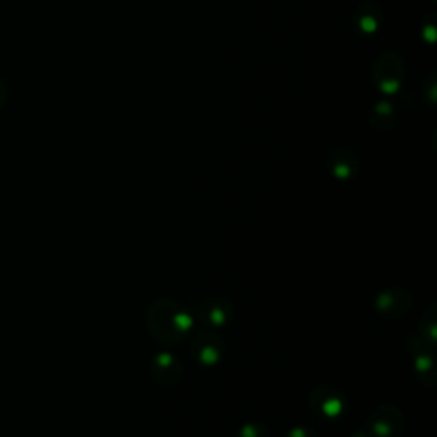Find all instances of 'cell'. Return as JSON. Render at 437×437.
Listing matches in <instances>:
<instances>
[{
  "instance_id": "5",
  "label": "cell",
  "mask_w": 437,
  "mask_h": 437,
  "mask_svg": "<svg viewBox=\"0 0 437 437\" xmlns=\"http://www.w3.org/2000/svg\"><path fill=\"white\" fill-rule=\"evenodd\" d=\"M309 405L323 419L338 420L345 417L349 410V401L345 394L330 386H318L309 393Z\"/></svg>"
},
{
  "instance_id": "6",
  "label": "cell",
  "mask_w": 437,
  "mask_h": 437,
  "mask_svg": "<svg viewBox=\"0 0 437 437\" xmlns=\"http://www.w3.org/2000/svg\"><path fill=\"white\" fill-rule=\"evenodd\" d=\"M226 343L219 333L212 330H202L192 338V355L200 366L214 367L222 360Z\"/></svg>"
},
{
  "instance_id": "2",
  "label": "cell",
  "mask_w": 437,
  "mask_h": 437,
  "mask_svg": "<svg viewBox=\"0 0 437 437\" xmlns=\"http://www.w3.org/2000/svg\"><path fill=\"white\" fill-rule=\"evenodd\" d=\"M406 431V419L403 411L392 403L377 405L367 419L369 437H403Z\"/></svg>"
},
{
  "instance_id": "4",
  "label": "cell",
  "mask_w": 437,
  "mask_h": 437,
  "mask_svg": "<svg viewBox=\"0 0 437 437\" xmlns=\"http://www.w3.org/2000/svg\"><path fill=\"white\" fill-rule=\"evenodd\" d=\"M406 350L414 355V374L420 381V384L427 388L436 386V366H434V349L428 347L417 333L406 335Z\"/></svg>"
},
{
  "instance_id": "7",
  "label": "cell",
  "mask_w": 437,
  "mask_h": 437,
  "mask_svg": "<svg viewBox=\"0 0 437 437\" xmlns=\"http://www.w3.org/2000/svg\"><path fill=\"white\" fill-rule=\"evenodd\" d=\"M411 308V294L403 287H389L381 291L374 299V311L386 320H398Z\"/></svg>"
},
{
  "instance_id": "9",
  "label": "cell",
  "mask_w": 437,
  "mask_h": 437,
  "mask_svg": "<svg viewBox=\"0 0 437 437\" xmlns=\"http://www.w3.org/2000/svg\"><path fill=\"white\" fill-rule=\"evenodd\" d=\"M185 367L181 360L171 352H159L151 360V374L156 383L163 386H175L183 377Z\"/></svg>"
},
{
  "instance_id": "15",
  "label": "cell",
  "mask_w": 437,
  "mask_h": 437,
  "mask_svg": "<svg viewBox=\"0 0 437 437\" xmlns=\"http://www.w3.org/2000/svg\"><path fill=\"white\" fill-rule=\"evenodd\" d=\"M6 96H7V89L2 82H0V106H2L4 101H6Z\"/></svg>"
},
{
  "instance_id": "10",
  "label": "cell",
  "mask_w": 437,
  "mask_h": 437,
  "mask_svg": "<svg viewBox=\"0 0 437 437\" xmlns=\"http://www.w3.org/2000/svg\"><path fill=\"white\" fill-rule=\"evenodd\" d=\"M328 169L337 180H352L359 173V159L349 149H335L328 156Z\"/></svg>"
},
{
  "instance_id": "16",
  "label": "cell",
  "mask_w": 437,
  "mask_h": 437,
  "mask_svg": "<svg viewBox=\"0 0 437 437\" xmlns=\"http://www.w3.org/2000/svg\"><path fill=\"white\" fill-rule=\"evenodd\" d=\"M350 437H369V434H367V432L359 431V432H354V434H352Z\"/></svg>"
},
{
  "instance_id": "12",
  "label": "cell",
  "mask_w": 437,
  "mask_h": 437,
  "mask_svg": "<svg viewBox=\"0 0 437 437\" xmlns=\"http://www.w3.org/2000/svg\"><path fill=\"white\" fill-rule=\"evenodd\" d=\"M366 9H367L369 16H364L362 12H357L359 26L362 31L372 33V31H376L377 26H379L381 12H372V4H366Z\"/></svg>"
},
{
  "instance_id": "8",
  "label": "cell",
  "mask_w": 437,
  "mask_h": 437,
  "mask_svg": "<svg viewBox=\"0 0 437 437\" xmlns=\"http://www.w3.org/2000/svg\"><path fill=\"white\" fill-rule=\"evenodd\" d=\"M198 316L209 328H224L232 321L234 304L222 296H212L202 301L198 306Z\"/></svg>"
},
{
  "instance_id": "13",
  "label": "cell",
  "mask_w": 437,
  "mask_h": 437,
  "mask_svg": "<svg viewBox=\"0 0 437 437\" xmlns=\"http://www.w3.org/2000/svg\"><path fill=\"white\" fill-rule=\"evenodd\" d=\"M234 437H270V431L261 422H248L237 428Z\"/></svg>"
},
{
  "instance_id": "1",
  "label": "cell",
  "mask_w": 437,
  "mask_h": 437,
  "mask_svg": "<svg viewBox=\"0 0 437 437\" xmlns=\"http://www.w3.org/2000/svg\"><path fill=\"white\" fill-rule=\"evenodd\" d=\"M146 321L151 337L168 347L185 342L193 328V318L188 309L169 298L152 301L147 308Z\"/></svg>"
},
{
  "instance_id": "14",
  "label": "cell",
  "mask_w": 437,
  "mask_h": 437,
  "mask_svg": "<svg viewBox=\"0 0 437 437\" xmlns=\"http://www.w3.org/2000/svg\"><path fill=\"white\" fill-rule=\"evenodd\" d=\"M286 437H320L313 428L309 427H292L286 432Z\"/></svg>"
},
{
  "instance_id": "11",
  "label": "cell",
  "mask_w": 437,
  "mask_h": 437,
  "mask_svg": "<svg viewBox=\"0 0 437 437\" xmlns=\"http://www.w3.org/2000/svg\"><path fill=\"white\" fill-rule=\"evenodd\" d=\"M436 333H437L436 332V304L432 303V304H428V306L426 308V311L422 313L417 335L427 343L428 347L436 349V340H437Z\"/></svg>"
},
{
  "instance_id": "3",
  "label": "cell",
  "mask_w": 437,
  "mask_h": 437,
  "mask_svg": "<svg viewBox=\"0 0 437 437\" xmlns=\"http://www.w3.org/2000/svg\"><path fill=\"white\" fill-rule=\"evenodd\" d=\"M372 82L379 91L386 95H393L401 86L403 77H405V65L400 55L396 53H381L377 57L371 70Z\"/></svg>"
}]
</instances>
